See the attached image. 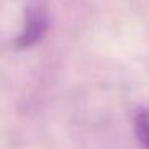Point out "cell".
Wrapping results in <instances>:
<instances>
[{
    "label": "cell",
    "mask_w": 149,
    "mask_h": 149,
    "mask_svg": "<svg viewBox=\"0 0 149 149\" xmlns=\"http://www.w3.org/2000/svg\"><path fill=\"white\" fill-rule=\"evenodd\" d=\"M133 128H135V135L138 143L144 149H149V109L148 107H141L135 114Z\"/></svg>",
    "instance_id": "7a4b0ae2"
},
{
    "label": "cell",
    "mask_w": 149,
    "mask_h": 149,
    "mask_svg": "<svg viewBox=\"0 0 149 149\" xmlns=\"http://www.w3.org/2000/svg\"><path fill=\"white\" fill-rule=\"evenodd\" d=\"M50 29V13L42 0H31L24 10V24L15 40L18 50H26L43 40Z\"/></svg>",
    "instance_id": "6da1fadb"
}]
</instances>
